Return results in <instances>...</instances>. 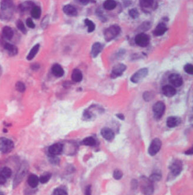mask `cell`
I'll use <instances>...</instances> for the list:
<instances>
[{
    "instance_id": "f546056e",
    "label": "cell",
    "mask_w": 193,
    "mask_h": 195,
    "mask_svg": "<svg viewBox=\"0 0 193 195\" xmlns=\"http://www.w3.org/2000/svg\"><path fill=\"white\" fill-rule=\"evenodd\" d=\"M1 174L2 175L7 179V178L10 177L12 175V170L9 167H4L1 170Z\"/></svg>"
},
{
    "instance_id": "c3c4849f",
    "label": "cell",
    "mask_w": 193,
    "mask_h": 195,
    "mask_svg": "<svg viewBox=\"0 0 193 195\" xmlns=\"http://www.w3.org/2000/svg\"><path fill=\"white\" fill-rule=\"evenodd\" d=\"M0 195H4V194H3V193H2V192H1V191H0Z\"/></svg>"
},
{
    "instance_id": "4fadbf2b",
    "label": "cell",
    "mask_w": 193,
    "mask_h": 195,
    "mask_svg": "<svg viewBox=\"0 0 193 195\" xmlns=\"http://www.w3.org/2000/svg\"><path fill=\"white\" fill-rule=\"evenodd\" d=\"M103 47H104V45L101 43L98 42H95L91 47V56L94 58H96L103 51Z\"/></svg>"
},
{
    "instance_id": "5bb4252c",
    "label": "cell",
    "mask_w": 193,
    "mask_h": 195,
    "mask_svg": "<svg viewBox=\"0 0 193 195\" xmlns=\"http://www.w3.org/2000/svg\"><path fill=\"white\" fill-rule=\"evenodd\" d=\"M167 30L168 28L166 26V24L164 23H160L157 26L153 33L156 37H160L163 35Z\"/></svg>"
},
{
    "instance_id": "484cf974",
    "label": "cell",
    "mask_w": 193,
    "mask_h": 195,
    "mask_svg": "<svg viewBox=\"0 0 193 195\" xmlns=\"http://www.w3.org/2000/svg\"><path fill=\"white\" fill-rule=\"evenodd\" d=\"M103 7L106 10L111 11L115 9L117 7V2L113 0H107L104 2Z\"/></svg>"
},
{
    "instance_id": "8d00e7d4",
    "label": "cell",
    "mask_w": 193,
    "mask_h": 195,
    "mask_svg": "<svg viewBox=\"0 0 193 195\" xmlns=\"http://www.w3.org/2000/svg\"><path fill=\"white\" fill-rule=\"evenodd\" d=\"M123 176V173L121 170H120L119 169H116L114 170V173H113V177L115 179L119 180L122 178Z\"/></svg>"
},
{
    "instance_id": "ee69618b",
    "label": "cell",
    "mask_w": 193,
    "mask_h": 195,
    "mask_svg": "<svg viewBox=\"0 0 193 195\" xmlns=\"http://www.w3.org/2000/svg\"><path fill=\"white\" fill-rule=\"evenodd\" d=\"M116 116L118 119H120V120H122V121L124 120V119H125L124 115L123 114H122V113H117V114H116Z\"/></svg>"
},
{
    "instance_id": "44dd1931",
    "label": "cell",
    "mask_w": 193,
    "mask_h": 195,
    "mask_svg": "<svg viewBox=\"0 0 193 195\" xmlns=\"http://www.w3.org/2000/svg\"><path fill=\"white\" fill-rule=\"evenodd\" d=\"M29 186L32 188H36L39 183V178L34 174H31L29 176L27 180Z\"/></svg>"
},
{
    "instance_id": "d6a6232c",
    "label": "cell",
    "mask_w": 193,
    "mask_h": 195,
    "mask_svg": "<svg viewBox=\"0 0 193 195\" xmlns=\"http://www.w3.org/2000/svg\"><path fill=\"white\" fill-rule=\"evenodd\" d=\"M15 88L17 90L20 92H24L26 91V88L25 84L21 81H18L17 83V84L15 85Z\"/></svg>"
},
{
    "instance_id": "5b68a950",
    "label": "cell",
    "mask_w": 193,
    "mask_h": 195,
    "mask_svg": "<svg viewBox=\"0 0 193 195\" xmlns=\"http://www.w3.org/2000/svg\"><path fill=\"white\" fill-rule=\"evenodd\" d=\"M166 110V105L164 102L159 101L156 102L153 107V111L154 112V117L156 119H160L164 115Z\"/></svg>"
},
{
    "instance_id": "83f0119b",
    "label": "cell",
    "mask_w": 193,
    "mask_h": 195,
    "mask_svg": "<svg viewBox=\"0 0 193 195\" xmlns=\"http://www.w3.org/2000/svg\"><path fill=\"white\" fill-rule=\"evenodd\" d=\"M51 177V174L50 173H45L41 175L39 179V181L41 183H47Z\"/></svg>"
},
{
    "instance_id": "ffe728a7",
    "label": "cell",
    "mask_w": 193,
    "mask_h": 195,
    "mask_svg": "<svg viewBox=\"0 0 193 195\" xmlns=\"http://www.w3.org/2000/svg\"><path fill=\"white\" fill-rule=\"evenodd\" d=\"M83 73L78 68H76L73 71L71 74V79L75 83H80L83 80Z\"/></svg>"
},
{
    "instance_id": "30bf717a",
    "label": "cell",
    "mask_w": 193,
    "mask_h": 195,
    "mask_svg": "<svg viewBox=\"0 0 193 195\" xmlns=\"http://www.w3.org/2000/svg\"><path fill=\"white\" fill-rule=\"evenodd\" d=\"M139 5L142 9H144V11L147 12H148V9H155L157 8V3L153 0H141Z\"/></svg>"
},
{
    "instance_id": "b9f144b4",
    "label": "cell",
    "mask_w": 193,
    "mask_h": 195,
    "mask_svg": "<svg viewBox=\"0 0 193 195\" xmlns=\"http://www.w3.org/2000/svg\"><path fill=\"white\" fill-rule=\"evenodd\" d=\"M7 179L0 173V185H4L6 183Z\"/></svg>"
},
{
    "instance_id": "9c48e42d",
    "label": "cell",
    "mask_w": 193,
    "mask_h": 195,
    "mask_svg": "<svg viewBox=\"0 0 193 195\" xmlns=\"http://www.w3.org/2000/svg\"><path fill=\"white\" fill-rule=\"evenodd\" d=\"M168 81L170 84L175 87H180L183 84L182 77L178 74H172L168 77Z\"/></svg>"
},
{
    "instance_id": "d590c367",
    "label": "cell",
    "mask_w": 193,
    "mask_h": 195,
    "mask_svg": "<svg viewBox=\"0 0 193 195\" xmlns=\"http://www.w3.org/2000/svg\"><path fill=\"white\" fill-rule=\"evenodd\" d=\"M154 98L153 95L149 91H145L143 93V99L146 101V102H149L151 101L153 98Z\"/></svg>"
},
{
    "instance_id": "74e56055",
    "label": "cell",
    "mask_w": 193,
    "mask_h": 195,
    "mask_svg": "<svg viewBox=\"0 0 193 195\" xmlns=\"http://www.w3.org/2000/svg\"><path fill=\"white\" fill-rule=\"evenodd\" d=\"M161 178V175L159 174V173H153V175H151L149 178L151 182H156V181H159Z\"/></svg>"
},
{
    "instance_id": "9a60e30c",
    "label": "cell",
    "mask_w": 193,
    "mask_h": 195,
    "mask_svg": "<svg viewBox=\"0 0 193 195\" xmlns=\"http://www.w3.org/2000/svg\"><path fill=\"white\" fill-rule=\"evenodd\" d=\"M62 149H63V145L61 143H57L50 146L48 149V152L51 155L55 156L60 154L62 152Z\"/></svg>"
},
{
    "instance_id": "603a6c76",
    "label": "cell",
    "mask_w": 193,
    "mask_h": 195,
    "mask_svg": "<svg viewBox=\"0 0 193 195\" xmlns=\"http://www.w3.org/2000/svg\"><path fill=\"white\" fill-rule=\"evenodd\" d=\"M2 35L5 39L8 40H11L14 35V32L12 29L8 26L4 27L2 29Z\"/></svg>"
},
{
    "instance_id": "bcb514c9",
    "label": "cell",
    "mask_w": 193,
    "mask_h": 195,
    "mask_svg": "<svg viewBox=\"0 0 193 195\" xmlns=\"http://www.w3.org/2000/svg\"><path fill=\"white\" fill-rule=\"evenodd\" d=\"M79 1L83 5H86L88 4L89 2H90V1H88V0H81V1Z\"/></svg>"
},
{
    "instance_id": "2e32d148",
    "label": "cell",
    "mask_w": 193,
    "mask_h": 195,
    "mask_svg": "<svg viewBox=\"0 0 193 195\" xmlns=\"http://www.w3.org/2000/svg\"><path fill=\"white\" fill-rule=\"evenodd\" d=\"M101 136L107 140L111 141L114 138V132L109 128H104L101 131Z\"/></svg>"
},
{
    "instance_id": "f35d334b",
    "label": "cell",
    "mask_w": 193,
    "mask_h": 195,
    "mask_svg": "<svg viewBox=\"0 0 193 195\" xmlns=\"http://www.w3.org/2000/svg\"><path fill=\"white\" fill-rule=\"evenodd\" d=\"M151 23L149 21H146L145 23H143L140 27H141V31H146L147 30H148L151 28Z\"/></svg>"
},
{
    "instance_id": "836d02e7",
    "label": "cell",
    "mask_w": 193,
    "mask_h": 195,
    "mask_svg": "<svg viewBox=\"0 0 193 195\" xmlns=\"http://www.w3.org/2000/svg\"><path fill=\"white\" fill-rule=\"evenodd\" d=\"M129 15L133 19L137 18L139 16V12L136 8H132L128 11Z\"/></svg>"
},
{
    "instance_id": "e575fe53",
    "label": "cell",
    "mask_w": 193,
    "mask_h": 195,
    "mask_svg": "<svg viewBox=\"0 0 193 195\" xmlns=\"http://www.w3.org/2000/svg\"><path fill=\"white\" fill-rule=\"evenodd\" d=\"M184 71L190 75H193V66L192 64H187L185 65L184 67Z\"/></svg>"
},
{
    "instance_id": "d4e9b609",
    "label": "cell",
    "mask_w": 193,
    "mask_h": 195,
    "mask_svg": "<svg viewBox=\"0 0 193 195\" xmlns=\"http://www.w3.org/2000/svg\"><path fill=\"white\" fill-rule=\"evenodd\" d=\"M40 49V44H36L35 45L31 50V51H29V53H28L27 56V60H32L35 56L37 55V53L38 52Z\"/></svg>"
},
{
    "instance_id": "6da1fadb",
    "label": "cell",
    "mask_w": 193,
    "mask_h": 195,
    "mask_svg": "<svg viewBox=\"0 0 193 195\" xmlns=\"http://www.w3.org/2000/svg\"><path fill=\"white\" fill-rule=\"evenodd\" d=\"M121 32V28L118 25L114 24L106 28L104 32V38L107 41L115 39Z\"/></svg>"
},
{
    "instance_id": "7a4b0ae2",
    "label": "cell",
    "mask_w": 193,
    "mask_h": 195,
    "mask_svg": "<svg viewBox=\"0 0 193 195\" xmlns=\"http://www.w3.org/2000/svg\"><path fill=\"white\" fill-rule=\"evenodd\" d=\"M140 187L141 192L145 195H151L154 192L153 182L149 179L143 176L140 180Z\"/></svg>"
},
{
    "instance_id": "7402d4cb",
    "label": "cell",
    "mask_w": 193,
    "mask_h": 195,
    "mask_svg": "<svg viewBox=\"0 0 193 195\" xmlns=\"http://www.w3.org/2000/svg\"><path fill=\"white\" fill-rule=\"evenodd\" d=\"M4 49L8 52L10 56H15L18 53V48L14 45L5 43L4 44Z\"/></svg>"
},
{
    "instance_id": "7c38bea8",
    "label": "cell",
    "mask_w": 193,
    "mask_h": 195,
    "mask_svg": "<svg viewBox=\"0 0 193 195\" xmlns=\"http://www.w3.org/2000/svg\"><path fill=\"white\" fill-rule=\"evenodd\" d=\"M181 122V119L178 116H170L167 119V125L168 128H172L178 126Z\"/></svg>"
},
{
    "instance_id": "4316f807",
    "label": "cell",
    "mask_w": 193,
    "mask_h": 195,
    "mask_svg": "<svg viewBox=\"0 0 193 195\" xmlns=\"http://www.w3.org/2000/svg\"><path fill=\"white\" fill-rule=\"evenodd\" d=\"M85 25L88 27V32H93L95 29V24L93 23L92 21L90 20V19L86 18L84 20Z\"/></svg>"
},
{
    "instance_id": "ba28073f",
    "label": "cell",
    "mask_w": 193,
    "mask_h": 195,
    "mask_svg": "<svg viewBox=\"0 0 193 195\" xmlns=\"http://www.w3.org/2000/svg\"><path fill=\"white\" fill-rule=\"evenodd\" d=\"M161 146V142L159 138H155L153 140L148 148V153L151 156L156 155L160 150Z\"/></svg>"
},
{
    "instance_id": "60d3db41",
    "label": "cell",
    "mask_w": 193,
    "mask_h": 195,
    "mask_svg": "<svg viewBox=\"0 0 193 195\" xmlns=\"http://www.w3.org/2000/svg\"><path fill=\"white\" fill-rule=\"evenodd\" d=\"M26 24L28 28H34L35 27V24L32 21V20L30 18H28L26 20Z\"/></svg>"
},
{
    "instance_id": "ab89813d",
    "label": "cell",
    "mask_w": 193,
    "mask_h": 195,
    "mask_svg": "<svg viewBox=\"0 0 193 195\" xmlns=\"http://www.w3.org/2000/svg\"><path fill=\"white\" fill-rule=\"evenodd\" d=\"M54 195H68L67 192L62 188H57L54 192Z\"/></svg>"
},
{
    "instance_id": "8fae6325",
    "label": "cell",
    "mask_w": 193,
    "mask_h": 195,
    "mask_svg": "<svg viewBox=\"0 0 193 195\" xmlns=\"http://www.w3.org/2000/svg\"><path fill=\"white\" fill-rule=\"evenodd\" d=\"M170 169L171 170V173L176 176H178L181 172L182 169H183V165H182V163L181 161L176 160L175 161H174L171 166L170 167Z\"/></svg>"
},
{
    "instance_id": "7bdbcfd3",
    "label": "cell",
    "mask_w": 193,
    "mask_h": 195,
    "mask_svg": "<svg viewBox=\"0 0 193 195\" xmlns=\"http://www.w3.org/2000/svg\"><path fill=\"white\" fill-rule=\"evenodd\" d=\"M137 185H138V182L136 180H133L131 182V187L133 189H136V188H137Z\"/></svg>"
},
{
    "instance_id": "1f68e13d",
    "label": "cell",
    "mask_w": 193,
    "mask_h": 195,
    "mask_svg": "<svg viewBox=\"0 0 193 195\" xmlns=\"http://www.w3.org/2000/svg\"><path fill=\"white\" fill-rule=\"evenodd\" d=\"M12 5V2L11 1H3L1 3V7L2 10H5L10 8Z\"/></svg>"
},
{
    "instance_id": "8992f818",
    "label": "cell",
    "mask_w": 193,
    "mask_h": 195,
    "mask_svg": "<svg viewBox=\"0 0 193 195\" xmlns=\"http://www.w3.org/2000/svg\"><path fill=\"white\" fill-rule=\"evenodd\" d=\"M148 74V69L147 68H143L136 72L131 77L130 80L134 84H137L145 78Z\"/></svg>"
},
{
    "instance_id": "ac0fdd59",
    "label": "cell",
    "mask_w": 193,
    "mask_h": 195,
    "mask_svg": "<svg viewBox=\"0 0 193 195\" xmlns=\"http://www.w3.org/2000/svg\"><path fill=\"white\" fill-rule=\"evenodd\" d=\"M162 92L167 97H172L176 93V89L172 86L167 85L163 87Z\"/></svg>"
},
{
    "instance_id": "52a82bcc",
    "label": "cell",
    "mask_w": 193,
    "mask_h": 195,
    "mask_svg": "<svg viewBox=\"0 0 193 195\" xmlns=\"http://www.w3.org/2000/svg\"><path fill=\"white\" fill-rule=\"evenodd\" d=\"M127 69V66L124 64H118L115 65L113 68L111 72V77L112 78H117L121 77L123 72Z\"/></svg>"
},
{
    "instance_id": "cb8c5ba5",
    "label": "cell",
    "mask_w": 193,
    "mask_h": 195,
    "mask_svg": "<svg viewBox=\"0 0 193 195\" xmlns=\"http://www.w3.org/2000/svg\"><path fill=\"white\" fill-rule=\"evenodd\" d=\"M31 17L35 19H39L41 15V9L40 7L34 6L31 11Z\"/></svg>"
},
{
    "instance_id": "277c9868",
    "label": "cell",
    "mask_w": 193,
    "mask_h": 195,
    "mask_svg": "<svg viewBox=\"0 0 193 195\" xmlns=\"http://www.w3.org/2000/svg\"><path fill=\"white\" fill-rule=\"evenodd\" d=\"M14 147L13 142L11 140L1 138H0V151L4 153H7L12 151Z\"/></svg>"
},
{
    "instance_id": "e0dca14e",
    "label": "cell",
    "mask_w": 193,
    "mask_h": 195,
    "mask_svg": "<svg viewBox=\"0 0 193 195\" xmlns=\"http://www.w3.org/2000/svg\"><path fill=\"white\" fill-rule=\"evenodd\" d=\"M63 12L67 15L76 17L78 14V11L74 6L68 4L63 7Z\"/></svg>"
},
{
    "instance_id": "f6af8a7d",
    "label": "cell",
    "mask_w": 193,
    "mask_h": 195,
    "mask_svg": "<svg viewBox=\"0 0 193 195\" xmlns=\"http://www.w3.org/2000/svg\"><path fill=\"white\" fill-rule=\"evenodd\" d=\"M85 195H91V186H88L85 191Z\"/></svg>"
},
{
    "instance_id": "f1b7e54d",
    "label": "cell",
    "mask_w": 193,
    "mask_h": 195,
    "mask_svg": "<svg viewBox=\"0 0 193 195\" xmlns=\"http://www.w3.org/2000/svg\"><path fill=\"white\" fill-rule=\"evenodd\" d=\"M83 143L84 145L92 146L95 145L96 142L92 137H87L83 140Z\"/></svg>"
},
{
    "instance_id": "4dcf8cb0",
    "label": "cell",
    "mask_w": 193,
    "mask_h": 195,
    "mask_svg": "<svg viewBox=\"0 0 193 195\" xmlns=\"http://www.w3.org/2000/svg\"><path fill=\"white\" fill-rule=\"evenodd\" d=\"M16 26H17V27L18 28V29L20 31H21L23 33H24V34H26L27 33V29L26 28V27H25L23 22L21 20H18L17 21Z\"/></svg>"
},
{
    "instance_id": "7dc6e473",
    "label": "cell",
    "mask_w": 193,
    "mask_h": 195,
    "mask_svg": "<svg viewBox=\"0 0 193 195\" xmlns=\"http://www.w3.org/2000/svg\"><path fill=\"white\" fill-rule=\"evenodd\" d=\"M192 153H193V149H190L189 150L186 152V154H187V155H191V154H192Z\"/></svg>"
},
{
    "instance_id": "d6986e66",
    "label": "cell",
    "mask_w": 193,
    "mask_h": 195,
    "mask_svg": "<svg viewBox=\"0 0 193 195\" xmlns=\"http://www.w3.org/2000/svg\"><path fill=\"white\" fill-rule=\"evenodd\" d=\"M53 74L56 77H62L64 74V71L62 67L58 64H55L51 68Z\"/></svg>"
},
{
    "instance_id": "3957f363",
    "label": "cell",
    "mask_w": 193,
    "mask_h": 195,
    "mask_svg": "<svg viewBox=\"0 0 193 195\" xmlns=\"http://www.w3.org/2000/svg\"><path fill=\"white\" fill-rule=\"evenodd\" d=\"M134 41L138 46L144 48L149 45L150 38L148 35L144 32H141L136 36Z\"/></svg>"
}]
</instances>
